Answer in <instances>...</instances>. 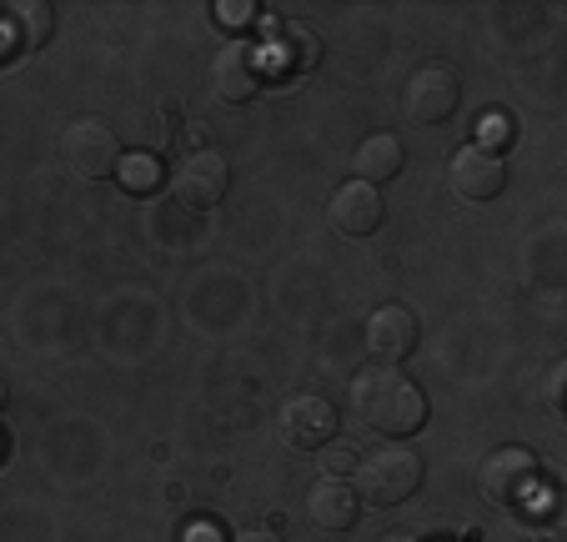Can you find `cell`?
<instances>
[{"label":"cell","instance_id":"obj_1","mask_svg":"<svg viewBox=\"0 0 567 542\" xmlns=\"http://www.w3.org/2000/svg\"><path fill=\"white\" fill-rule=\"evenodd\" d=\"M347 392H352L357 417H362L377 437H386V442H408V437H417L422 427H427V412H432L427 392H422L402 367H386V361L362 367Z\"/></svg>","mask_w":567,"mask_h":542},{"label":"cell","instance_id":"obj_2","mask_svg":"<svg viewBox=\"0 0 567 542\" xmlns=\"http://www.w3.org/2000/svg\"><path fill=\"white\" fill-rule=\"evenodd\" d=\"M352 478H357L352 492L367 502V508H402V502L422 488L427 468H422V458L412 452L408 442H382L377 452L357 458Z\"/></svg>","mask_w":567,"mask_h":542},{"label":"cell","instance_id":"obj_3","mask_svg":"<svg viewBox=\"0 0 567 542\" xmlns=\"http://www.w3.org/2000/svg\"><path fill=\"white\" fill-rule=\"evenodd\" d=\"M61 161L75 181H106L121 166V141L111 131V121L101 116H75L61 131Z\"/></svg>","mask_w":567,"mask_h":542},{"label":"cell","instance_id":"obj_4","mask_svg":"<svg viewBox=\"0 0 567 542\" xmlns=\"http://www.w3.org/2000/svg\"><path fill=\"white\" fill-rule=\"evenodd\" d=\"M537 482H543V462L533 447H497L477 468V492L493 508H523Z\"/></svg>","mask_w":567,"mask_h":542},{"label":"cell","instance_id":"obj_5","mask_svg":"<svg viewBox=\"0 0 567 542\" xmlns=\"http://www.w3.org/2000/svg\"><path fill=\"white\" fill-rule=\"evenodd\" d=\"M231 192V161L221 156L216 146L206 151H186L172 171V196L192 212H212L221 196Z\"/></svg>","mask_w":567,"mask_h":542},{"label":"cell","instance_id":"obj_6","mask_svg":"<svg viewBox=\"0 0 567 542\" xmlns=\"http://www.w3.org/2000/svg\"><path fill=\"white\" fill-rule=\"evenodd\" d=\"M462 85L447 65H417L402 85V111H408L412 126H442V121L457 111Z\"/></svg>","mask_w":567,"mask_h":542},{"label":"cell","instance_id":"obj_7","mask_svg":"<svg viewBox=\"0 0 567 542\" xmlns=\"http://www.w3.org/2000/svg\"><path fill=\"white\" fill-rule=\"evenodd\" d=\"M212 85H216V96H221L226 106H247V101H257V91L267 85L261 51L251 41H226L221 51H216Z\"/></svg>","mask_w":567,"mask_h":542},{"label":"cell","instance_id":"obj_8","mask_svg":"<svg viewBox=\"0 0 567 542\" xmlns=\"http://www.w3.org/2000/svg\"><path fill=\"white\" fill-rule=\"evenodd\" d=\"M337 407L317 392H301L281 407V442L297 447V452H317V447L337 442Z\"/></svg>","mask_w":567,"mask_h":542},{"label":"cell","instance_id":"obj_9","mask_svg":"<svg viewBox=\"0 0 567 542\" xmlns=\"http://www.w3.org/2000/svg\"><path fill=\"white\" fill-rule=\"evenodd\" d=\"M447 181L462 202H493V196H503V186H507V166H503V156H493V151L462 146L457 156L447 161Z\"/></svg>","mask_w":567,"mask_h":542},{"label":"cell","instance_id":"obj_10","mask_svg":"<svg viewBox=\"0 0 567 542\" xmlns=\"http://www.w3.org/2000/svg\"><path fill=\"white\" fill-rule=\"evenodd\" d=\"M417 341H422V327L408 307H377L372 317H367V351H372L377 361H386V367L408 361L412 351H417Z\"/></svg>","mask_w":567,"mask_h":542},{"label":"cell","instance_id":"obj_11","mask_svg":"<svg viewBox=\"0 0 567 542\" xmlns=\"http://www.w3.org/2000/svg\"><path fill=\"white\" fill-rule=\"evenodd\" d=\"M327 216H332V226L342 236H372L386 216V202H382L377 186H367V181H342V186L332 192Z\"/></svg>","mask_w":567,"mask_h":542},{"label":"cell","instance_id":"obj_12","mask_svg":"<svg viewBox=\"0 0 567 542\" xmlns=\"http://www.w3.org/2000/svg\"><path fill=\"white\" fill-rule=\"evenodd\" d=\"M307 518H311V528H321V532H352L357 518H362V498L352 492L347 478H321L317 488L307 492Z\"/></svg>","mask_w":567,"mask_h":542},{"label":"cell","instance_id":"obj_13","mask_svg":"<svg viewBox=\"0 0 567 542\" xmlns=\"http://www.w3.org/2000/svg\"><path fill=\"white\" fill-rule=\"evenodd\" d=\"M261 51V65H291V71H311V65L321 61V41L317 31H307L301 21H271L267 25V45H257Z\"/></svg>","mask_w":567,"mask_h":542},{"label":"cell","instance_id":"obj_14","mask_svg":"<svg viewBox=\"0 0 567 542\" xmlns=\"http://www.w3.org/2000/svg\"><path fill=\"white\" fill-rule=\"evenodd\" d=\"M402 166H408V146H402L392 131H372V136L352 151V181H367V186L392 181Z\"/></svg>","mask_w":567,"mask_h":542},{"label":"cell","instance_id":"obj_15","mask_svg":"<svg viewBox=\"0 0 567 542\" xmlns=\"http://www.w3.org/2000/svg\"><path fill=\"white\" fill-rule=\"evenodd\" d=\"M16 31H21V45L25 51H35L41 41H51V25H55V16H51V6H41V0H31V6H16Z\"/></svg>","mask_w":567,"mask_h":542},{"label":"cell","instance_id":"obj_16","mask_svg":"<svg viewBox=\"0 0 567 542\" xmlns=\"http://www.w3.org/2000/svg\"><path fill=\"white\" fill-rule=\"evenodd\" d=\"M116 176H121V186H126L131 196H146V192H156V186H161L156 156H121Z\"/></svg>","mask_w":567,"mask_h":542},{"label":"cell","instance_id":"obj_17","mask_svg":"<svg viewBox=\"0 0 567 542\" xmlns=\"http://www.w3.org/2000/svg\"><path fill=\"white\" fill-rule=\"evenodd\" d=\"M503 146H513V121H507L503 111H487V116L477 121V151L503 156Z\"/></svg>","mask_w":567,"mask_h":542},{"label":"cell","instance_id":"obj_18","mask_svg":"<svg viewBox=\"0 0 567 542\" xmlns=\"http://www.w3.org/2000/svg\"><path fill=\"white\" fill-rule=\"evenodd\" d=\"M257 6H251V0H221V6H216V21L226 25V31H251V25H257Z\"/></svg>","mask_w":567,"mask_h":542},{"label":"cell","instance_id":"obj_19","mask_svg":"<svg viewBox=\"0 0 567 542\" xmlns=\"http://www.w3.org/2000/svg\"><path fill=\"white\" fill-rule=\"evenodd\" d=\"M563 382H567V361H553V367H547V382H543V402L553 417H563Z\"/></svg>","mask_w":567,"mask_h":542},{"label":"cell","instance_id":"obj_20","mask_svg":"<svg viewBox=\"0 0 567 542\" xmlns=\"http://www.w3.org/2000/svg\"><path fill=\"white\" fill-rule=\"evenodd\" d=\"M321 468H327V478H352V472H357V452H352V447H327V452H321Z\"/></svg>","mask_w":567,"mask_h":542},{"label":"cell","instance_id":"obj_21","mask_svg":"<svg viewBox=\"0 0 567 542\" xmlns=\"http://www.w3.org/2000/svg\"><path fill=\"white\" fill-rule=\"evenodd\" d=\"M182 542H226V532L216 528L212 518H202V522H192V528L182 532Z\"/></svg>","mask_w":567,"mask_h":542},{"label":"cell","instance_id":"obj_22","mask_svg":"<svg viewBox=\"0 0 567 542\" xmlns=\"http://www.w3.org/2000/svg\"><path fill=\"white\" fill-rule=\"evenodd\" d=\"M231 542H287L277 528H251V532H241V538H231Z\"/></svg>","mask_w":567,"mask_h":542},{"label":"cell","instance_id":"obj_23","mask_svg":"<svg viewBox=\"0 0 567 542\" xmlns=\"http://www.w3.org/2000/svg\"><path fill=\"white\" fill-rule=\"evenodd\" d=\"M377 542H422V538H412V532H386V538H377Z\"/></svg>","mask_w":567,"mask_h":542},{"label":"cell","instance_id":"obj_24","mask_svg":"<svg viewBox=\"0 0 567 542\" xmlns=\"http://www.w3.org/2000/svg\"><path fill=\"white\" fill-rule=\"evenodd\" d=\"M6 402H11V387H6V377H0V412H6Z\"/></svg>","mask_w":567,"mask_h":542}]
</instances>
